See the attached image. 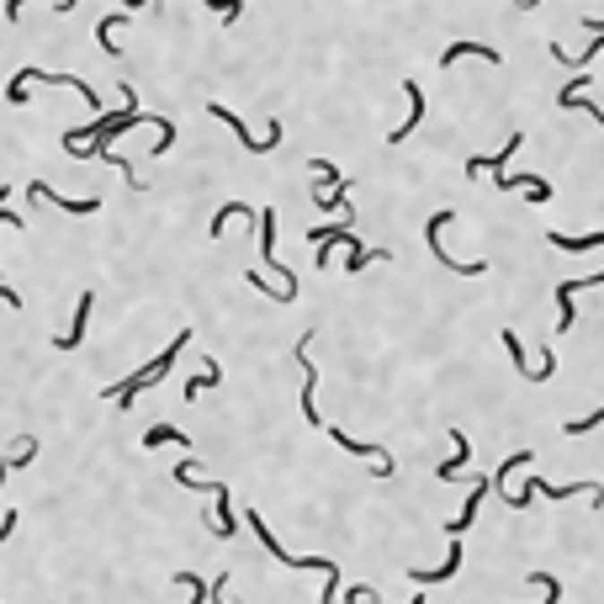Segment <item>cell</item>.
Instances as JSON below:
<instances>
[{
    "instance_id": "obj_25",
    "label": "cell",
    "mask_w": 604,
    "mask_h": 604,
    "mask_svg": "<svg viewBox=\"0 0 604 604\" xmlns=\"http://www.w3.org/2000/svg\"><path fill=\"white\" fill-rule=\"evenodd\" d=\"M531 583H541V589H546V600H541V604H557V600H562V583H557L551 573H531Z\"/></svg>"
},
{
    "instance_id": "obj_4",
    "label": "cell",
    "mask_w": 604,
    "mask_h": 604,
    "mask_svg": "<svg viewBox=\"0 0 604 604\" xmlns=\"http://www.w3.org/2000/svg\"><path fill=\"white\" fill-rule=\"evenodd\" d=\"M536 493H541V498H557V504H562V498H573V493H589L594 504H604V488L600 483H541V478H531V483H525V493H514L509 504H514V509H525Z\"/></svg>"
},
{
    "instance_id": "obj_1",
    "label": "cell",
    "mask_w": 604,
    "mask_h": 604,
    "mask_svg": "<svg viewBox=\"0 0 604 604\" xmlns=\"http://www.w3.org/2000/svg\"><path fill=\"white\" fill-rule=\"evenodd\" d=\"M186 340H191V329H176V345H165V350H160L154 361L143 366V371H133L127 382H117V387H112L107 398H112L117 409H133V398H138V393H149L154 382H165V371L176 366V356H181V345H186Z\"/></svg>"
},
{
    "instance_id": "obj_3",
    "label": "cell",
    "mask_w": 604,
    "mask_h": 604,
    "mask_svg": "<svg viewBox=\"0 0 604 604\" xmlns=\"http://www.w3.org/2000/svg\"><path fill=\"white\" fill-rule=\"evenodd\" d=\"M451 218H456V212H451V207H440V212L424 223V244H429V255H435L445 271H456V276H483V260H451V255H445V239H440V234H445V223H451Z\"/></svg>"
},
{
    "instance_id": "obj_29",
    "label": "cell",
    "mask_w": 604,
    "mask_h": 604,
    "mask_svg": "<svg viewBox=\"0 0 604 604\" xmlns=\"http://www.w3.org/2000/svg\"><path fill=\"white\" fill-rule=\"evenodd\" d=\"M0 298H5V307H22V298H16L11 287H0Z\"/></svg>"
},
{
    "instance_id": "obj_22",
    "label": "cell",
    "mask_w": 604,
    "mask_h": 604,
    "mask_svg": "<svg viewBox=\"0 0 604 604\" xmlns=\"http://www.w3.org/2000/svg\"><path fill=\"white\" fill-rule=\"evenodd\" d=\"M313 387H318V366L302 361V419H307V424H324V419H318V409H313Z\"/></svg>"
},
{
    "instance_id": "obj_27",
    "label": "cell",
    "mask_w": 604,
    "mask_h": 604,
    "mask_svg": "<svg viewBox=\"0 0 604 604\" xmlns=\"http://www.w3.org/2000/svg\"><path fill=\"white\" fill-rule=\"evenodd\" d=\"M371 260H387V249H350V271H366Z\"/></svg>"
},
{
    "instance_id": "obj_24",
    "label": "cell",
    "mask_w": 604,
    "mask_h": 604,
    "mask_svg": "<svg viewBox=\"0 0 604 604\" xmlns=\"http://www.w3.org/2000/svg\"><path fill=\"white\" fill-rule=\"evenodd\" d=\"M531 462H536V451H514V456H509V462L498 467V478H493V488H504L509 478H514V467H531Z\"/></svg>"
},
{
    "instance_id": "obj_6",
    "label": "cell",
    "mask_w": 604,
    "mask_h": 604,
    "mask_svg": "<svg viewBox=\"0 0 604 604\" xmlns=\"http://www.w3.org/2000/svg\"><path fill=\"white\" fill-rule=\"evenodd\" d=\"M260 260H265V265L281 276V292H292V298H298V276H292V271L276 260V212H271V207L260 212Z\"/></svg>"
},
{
    "instance_id": "obj_17",
    "label": "cell",
    "mask_w": 604,
    "mask_h": 604,
    "mask_svg": "<svg viewBox=\"0 0 604 604\" xmlns=\"http://www.w3.org/2000/svg\"><path fill=\"white\" fill-rule=\"evenodd\" d=\"M456 59H483V64H504V59H498V48H488V43H451V48L440 54V64H456Z\"/></svg>"
},
{
    "instance_id": "obj_21",
    "label": "cell",
    "mask_w": 604,
    "mask_h": 604,
    "mask_svg": "<svg viewBox=\"0 0 604 604\" xmlns=\"http://www.w3.org/2000/svg\"><path fill=\"white\" fill-rule=\"evenodd\" d=\"M154 445H191V440H186L181 429H176V424H154V429H149V435H143V451H154Z\"/></svg>"
},
{
    "instance_id": "obj_18",
    "label": "cell",
    "mask_w": 604,
    "mask_h": 604,
    "mask_svg": "<svg viewBox=\"0 0 604 604\" xmlns=\"http://www.w3.org/2000/svg\"><path fill=\"white\" fill-rule=\"evenodd\" d=\"M600 48H604V27H600V32H594V43H589V48H583V54H567V48H562V43H551V59H557V64H573V69H578V74H583V64L594 59V54H600Z\"/></svg>"
},
{
    "instance_id": "obj_5",
    "label": "cell",
    "mask_w": 604,
    "mask_h": 604,
    "mask_svg": "<svg viewBox=\"0 0 604 604\" xmlns=\"http://www.w3.org/2000/svg\"><path fill=\"white\" fill-rule=\"evenodd\" d=\"M207 112H212L218 122H229V127L239 133V143H244V149H255V154H265V149H276V143H281V122H271V127H265V138H255V133L244 127V117H239V112H229L223 101H212Z\"/></svg>"
},
{
    "instance_id": "obj_15",
    "label": "cell",
    "mask_w": 604,
    "mask_h": 604,
    "mask_svg": "<svg viewBox=\"0 0 604 604\" xmlns=\"http://www.w3.org/2000/svg\"><path fill=\"white\" fill-rule=\"evenodd\" d=\"M456 567H462V541H451V551H445V562H440L435 573H429V567H409V578H414V583H445V578H451Z\"/></svg>"
},
{
    "instance_id": "obj_12",
    "label": "cell",
    "mask_w": 604,
    "mask_h": 604,
    "mask_svg": "<svg viewBox=\"0 0 604 604\" xmlns=\"http://www.w3.org/2000/svg\"><path fill=\"white\" fill-rule=\"evenodd\" d=\"M520 143H525V138L514 133V138H509V143H504L498 154H472V160H467V176H478V170H493V176H504V165H509V160L520 154Z\"/></svg>"
},
{
    "instance_id": "obj_16",
    "label": "cell",
    "mask_w": 604,
    "mask_h": 604,
    "mask_svg": "<svg viewBox=\"0 0 604 604\" xmlns=\"http://www.w3.org/2000/svg\"><path fill=\"white\" fill-rule=\"evenodd\" d=\"M451 440H456V456H451V462H440V467H435V478H440V483H451V478H456V472H462V467H467V462H472V440H467V435H462V429H451Z\"/></svg>"
},
{
    "instance_id": "obj_23",
    "label": "cell",
    "mask_w": 604,
    "mask_h": 604,
    "mask_svg": "<svg viewBox=\"0 0 604 604\" xmlns=\"http://www.w3.org/2000/svg\"><path fill=\"white\" fill-rule=\"evenodd\" d=\"M212 382H223V366H218V361H207V371H202V376H191V382H186V398H202Z\"/></svg>"
},
{
    "instance_id": "obj_2",
    "label": "cell",
    "mask_w": 604,
    "mask_h": 604,
    "mask_svg": "<svg viewBox=\"0 0 604 604\" xmlns=\"http://www.w3.org/2000/svg\"><path fill=\"white\" fill-rule=\"evenodd\" d=\"M32 80H48V85H69V91H80L85 96V107L91 112H101V96L85 85V80H74V74H64V69H16L11 74V85H5V101L11 107H27V91H32Z\"/></svg>"
},
{
    "instance_id": "obj_26",
    "label": "cell",
    "mask_w": 604,
    "mask_h": 604,
    "mask_svg": "<svg viewBox=\"0 0 604 604\" xmlns=\"http://www.w3.org/2000/svg\"><path fill=\"white\" fill-rule=\"evenodd\" d=\"M600 424H604V409H594V414H583V419L567 424V435H589V429H600Z\"/></svg>"
},
{
    "instance_id": "obj_7",
    "label": "cell",
    "mask_w": 604,
    "mask_h": 604,
    "mask_svg": "<svg viewBox=\"0 0 604 604\" xmlns=\"http://www.w3.org/2000/svg\"><path fill=\"white\" fill-rule=\"evenodd\" d=\"M578 287H604V271H600V276H578V281H562V287H557V334L578 324V313H573V298H578Z\"/></svg>"
},
{
    "instance_id": "obj_11",
    "label": "cell",
    "mask_w": 604,
    "mask_h": 604,
    "mask_svg": "<svg viewBox=\"0 0 604 604\" xmlns=\"http://www.w3.org/2000/svg\"><path fill=\"white\" fill-rule=\"evenodd\" d=\"M27 196H32V202H54V207H64V212H96V207H101V196H59V191H48L43 181H32Z\"/></svg>"
},
{
    "instance_id": "obj_10",
    "label": "cell",
    "mask_w": 604,
    "mask_h": 604,
    "mask_svg": "<svg viewBox=\"0 0 604 604\" xmlns=\"http://www.w3.org/2000/svg\"><path fill=\"white\" fill-rule=\"evenodd\" d=\"M403 96H409V117H403L398 127H393V133H387V143H409V138H414V127L424 122V91L414 85V80H409V85H403Z\"/></svg>"
},
{
    "instance_id": "obj_13",
    "label": "cell",
    "mask_w": 604,
    "mask_h": 604,
    "mask_svg": "<svg viewBox=\"0 0 604 604\" xmlns=\"http://www.w3.org/2000/svg\"><path fill=\"white\" fill-rule=\"evenodd\" d=\"M483 493H493V483H472V493H467V509H462V514L451 520V525H445V536H451V541H462V536L472 531V520H478V504H483Z\"/></svg>"
},
{
    "instance_id": "obj_14",
    "label": "cell",
    "mask_w": 604,
    "mask_h": 604,
    "mask_svg": "<svg viewBox=\"0 0 604 604\" xmlns=\"http://www.w3.org/2000/svg\"><path fill=\"white\" fill-rule=\"evenodd\" d=\"M91 307H96V292H80V307H74V324L64 329L59 340H54L59 350H74V345L85 340V324H91Z\"/></svg>"
},
{
    "instance_id": "obj_19",
    "label": "cell",
    "mask_w": 604,
    "mask_h": 604,
    "mask_svg": "<svg viewBox=\"0 0 604 604\" xmlns=\"http://www.w3.org/2000/svg\"><path fill=\"white\" fill-rule=\"evenodd\" d=\"M546 239H551V249H573V255H578V249H600L604 229H600V234H557V229H551Z\"/></svg>"
},
{
    "instance_id": "obj_9",
    "label": "cell",
    "mask_w": 604,
    "mask_h": 604,
    "mask_svg": "<svg viewBox=\"0 0 604 604\" xmlns=\"http://www.w3.org/2000/svg\"><path fill=\"white\" fill-rule=\"evenodd\" d=\"M307 239H313V249H318V265H329L334 244H350V249H361V244L350 239V223H324V229H313Z\"/></svg>"
},
{
    "instance_id": "obj_28",
    "label": "cell",
    "mask_w": 604,
    "mask_h": 604,
    "mask_svg": "<svg viewBox=\"0 0 604 604\" xmlns=\"http://www.w3.org/2000/svg\"><path fill=\"white\" fill-rule=\"evenodd\" d=\"M207 600H212V604H234V600H229V573H218V578L207 583Z\"/></svg>"
},
{
    "instance_id": "obj_8",
    "label": "cell",
    "mask_w": 604,
    "mask_h": 604,
    "mask_svg": "<svg viewBox=\"0 0 604 604\" xmlns=\"http://www.w3.org/2000/svg\"><path fill=\"white\" fill-rule=\"evenodd\" d=\"M583 91H589V74H573V80H567V91L557 96V107H562V112H589V117H594V122L604 127L600 101H583Z\"/></svg>"
},
{
    "instance_id": "obj_20",
    "label": "cell",
    "mask_w": 604,
    "mask_h": 604,
    "mask_svg": "<svg viewBox=\"0 0 604 604\" xmlns=\"http://www.w3.org/2000/svg\"><path fill=\"white\" fill-rule=\"evenodd\" d=\"M234 218H244V223H255V229H260V212H255V207H244V202H229V207H223V212L212 218V239H218V234H223V223H234Z\"/></svg>"
}]
</instances>
